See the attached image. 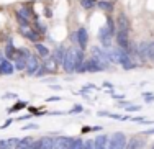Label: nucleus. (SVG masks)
<instances>
[{
  "instance_id": "nucleus-1",
  "label": "nucleus",
  "mask_w": 154,
  "mask_h": 149,
  "mask_svg": "<svg viewBox=\"0 0 154 149\" xmlns=\"http://www.w3.org/2000/svg\"><path fill=\"white\" fill-rule=\"evenodd\" d=\"M115 38H116V46L122 49L130 51L131 43H130V30H131V23L130 18L126 17V13H120L116 17V23H115Z\"/></svg>"
},
{
  "instance_id": "nucleus-2",
  "label": "nucleus",
  "mask_w": 154,
  "mask_h": 149,
  "mask_svg": "<svg viewBox=\"0 0 154 149\" xmlns=\"http://www.w3.org/2000/svg\"><path fill=\"white\" fill-rule=\"evenodd\" d=\"M108 59L112 61V62H116V64H120L123 69H126V71H130V69H134L136 67V64L133 62V59H131V54H130V51H126V49H122V48H112L108 51Z\"/></svg>"
},
{
  "instance_id": "nucleus-3",
  "label": "nucleus",
  "mask_w": 154,
  "mask_h": 149,
  "mask_svg": "<svg viewBox=\"0 0 154 149\" xmlns=\"http://www.w3.org/2000/svg\"><path fill=\"white\" fill-rule=\"evenodd\" d=\"M115 21H113L112 17H107V25H103V26L98 30V39H100V43L103 44V48H110V44H112V39L113 36H115Z\"/></svg>"
},
{
  "instance_id": "nucleus-4",
  "label": "nucleus",
  "mask_w": 154,
  "mask_h": 149,
  "mask_svg": "<svg viewBox=\"0 0 154 149\" xmlns=\"http://www.w3.org/2000/svg\"><path fill=\"white\" fill-rule=\"evenodd\" d=\"M75 57H77V48H69L66 51V56H64V61H62V69L64 72L67 74H72L75 72Z\"/></svg>"
},
{
  "instance_id": "nucleus-5",
  "label": "nucleus",
  "mask_w": 154,
  "mask_h": 149,
  "mask_svg": "<svg viewBox=\"0 0 154 149\" xmlns=\"http://www.w3.org/2000/svg\"><path fill=\"white\" fill-rule=\"evenodd\" d=\"M90 53H92V54H90V59H94L102 69H107V67L110 66V62H112V61L108 59V54L105 53V51L102 49V48H98V46H94V48L90 49Z\"/></svg>"
},
{
  "instance_id": "nucleus-6",
  "label": "nucleus",
  "mask_w": 154,
  "mask_h": 149,
  "mask_svg": "<svg viewBox=\"0 0 154 149\" xmlns=\"http://www.w3.org/2000/svg\"><path fill=\"white\" fill-rule=\"evenodd\" d=\"M126 136L122 131H116L112 138H108V149H126Z\"/></svg>"
},
{
  "instance_id": "nucleus-7",
  "label": "nucleus",
  "mask_w": 154,
  "mask_h": 149,
  "mask_svg": "<svg viewBox=\"0 0 154 149\" xmlns=\"http://www.w3.org/2000/svg\"><path fill=\"white\" fill-rule=\"evenodd\" d=\"M77 46H79V49L85 51L87 49V44H89V33H87V30L84 26H80L79 30L75 31V36H74Z\"/></svg>"
},
{
  "instance_id": "nucleus-8",
  "label": "nucleus",
  "mask_w": 154,
  "mask_h": 149,
  "mask_svg": "<svg viewBox=\"0 0 154 149\" xmlns=\"http://www.w3.org/2000/svg\"><path fill=\"white\" fill-rule=\"evenodd\" d=\"M41 67V64H39L38 61V56L36 54H30V56L26 57V74L30 75H36V72H38V69Z\"/></svg>"
},
{
  "instance_id": "nucleus-9",
  "label": "nucleus",
  "mask_w": 154,
  "mask_h": 149,
  "mask_svg": "<svg viewBox=\"0 0 154 149\" xmlns=\"http://www.w3.org/2000/svg\"><path fill=\"white\" fill-rule=\"evenodd\" d=\"M15 72V66L12 61L7 59L5 56H0V75H12Z\"/></svg>"
},
{
  "instance_id": "nucleus-10",
  "label": "nucleus",
  "mask_w": 154,
  "mask_h": 149,
  "mask_svg": "<svg viewBox=\"0 0 154 149\" xmlns=\"http://www.w3.org/2000/svg\"><path fill=\"white\" fill-rule=\"evenodd\" d=\"M20 35L25 36V38H26L28 41H31V43H38L39 41V35L35 31V28H30V25H28V26H20Z\"/></svg>"
},
{
  "instance_id": "nucleus-11",
  "label": "nucleus",
  "mask_w": 154,
  "mask_h": 149,
  "mask_svg": "<svg viewBox=\"0 0 154 149\" xmlns=\"http://www.w3.org/2000/svg\"><path fill=\"white\" fill-rule=\"evenodd\" d=\"M94 147L95 149H108V136L107 134H98L94 139Z\"/></svg>"
},
{
  "instance_id": "nucleus-12",
  "label": "nucleus",
  "mask_w": 154,
  "mask_h": 149,
  "mask_svg": "<svg viewBox=\"0 0 154 149\" xmlns=\"http://www.w3.org/2000/svg\"><path fill=\"white\" fill-rule=\"evenodd\" d=\"M102 71H103V69L98 66L94 59L84 61V72H92V74H94V72H102Z\"/></svg>"
},
{
  "instance_id": "nucleus-13",
  "label": "nucleus",
  "mask_w": 154,
  "mask_h": 149,
  "mask_svg": "<svg viewBox=\"0 0 154 149\" xmlns=\"http://www.w3.org/2000/svg\"><path fill=\"white\" fill-rule=\"evenodd\" d=\"M36 141L33 138H23V139H18L15 149H33Z\"/></svg>"
},
{
  "instance_id": "nucleus-14",
  "label": "nucleus",
  "mask_w": 154,
  "mask_h": 149,
  "mask_svg": "<svg viewBox=\"0 0 154 149\" xmlns=\"http://www.w3.org/2000/svg\"><path fill=\"white\" fill-rule=\"evenodd\" d=\"M66 51H67V49H66L62 44H59L56 49H54V53L51 54V56L54 57V61H56L57 64H62V61H64V56H66Z\"/></svg>"
},
{
  "instance_id": "nucleus-15",
  "label": "nucleus",
  "mask_w": 154,
  "mask_h": 149,
  "mask_svg": "<svg viewBox=\"0 0 154 149\" xmlns=\"http://www.w3.org/2000/svg\"><path fill=\"white\" fill-rule=\"evenodd\" d=\"M97 5L100 7L103 12H107V13H112L113 8H115V2H113V0H98Z\"/></svg>"
},
{
  "instance_id": "nucleus-16",
  "label": "nucleus",
  "mask_w": 154,
  "mask_h": 149,
  "mask_svg": "<svg viewBox=\"0 0 154 149\" xmlns=\"http://www.w3.org/2000/svg\"><path fill=\"white\" fill-rule=\"evenodd\" d=\"M54 139H56V138L43 136L41 139H39V146H41V149H54Z\"/></svg>"
},
{
  "instance_id": "nucleus-17",
  "label": "nucleus",
  "mask_w": 154,
  "mask_h": 149,
  "mask_svg": "<svg viewBox=\"0 0 154 149\" xmlns=\"http://www.w3.org/2000/svg\"><path fill=\"white\" fill-rule=\"evenodd\" d=\"M18 143L17 138H10V139H0V149H15Z\"/></svg>"
},
{
  "instance_id": "nucleus-18",
  "label": "nucleus",
  "mask_w": 154,
  "mask_h": 149,
  "mask_svg": "<svg viewBox=\"0 0 154 149\" xmlns=\"http://www.w3.org/2000/svg\"><path fill=\"white\" fill-rule=\"evenodd\" d=\"M35 48H36V53H38L39 57H43V59H46V57H49V49L46 48L45 44H41V43H35Z\"/></svg>"
},
{
  "instance_id": "nucleus-19",
  "label": "nucleus",
  "mask_w": 154,
  "mask_h": 149,
  "mask_svg": "<svg viewBox=\"0 0 154 149\" xmlns=\"http://www.w3.org/2000/svg\"><path fill=\"white\" fill-rule=\"evenodd\" d=\"M17 51H18V48H15V46H13V43L10 41L8 44H7V48H5V57L7 59H15L17 57Z\"/></svg>"
},
{
  "instance_id": "nucleus-20",
  "label": "nucleus",
  "mask_w": 154,
  "mask_h": 149,
  "mask_svg": "<svg viewBox=\"0 0 154 149\" xmlns=\"http://www.w3.org/2000/svg\"><path fill=\"white\" fill-rule=\"evenodd\" d=\"M28 107V103L25 100H20V102H17L13 107H10L8 108V113H15V111H20V110H23V108H26Z\"/></svg>"
},
{
  "instance_id": "nucleus-21",
  "label": "nucleus",
  "mask_w": 154,
  "mask_h": 149,
  "mask_svg": "<svg viewBox=\"0 0 154 149\" xmlns=\"http://www.w3.org/2000/svg\"><path fill=\"white\" fill-rule=\"evenodd\" d=\"M98 3V0H80V7L85 10H90V8H95Z\"/></svg>"
},
{
  "instance_id": "nucleus-22",
  "label": "nucleus",
  "mask_w": 154,
  "mask_h": 149,
  "mask_svg": "<svg viewBox=\"0 0 154 149\" xmlns=\"http://www.w3.org/2000/svg\"><path fill=\"white\" fill-rule=\"evenodd\" d=\"M148 59L154 61V41H148Z\"/></svg>"
},
{
  "instance_id": "nucleus-23",
  "label": "nucleus",
  "mask_w": 154,
  "mask_h": 149,
  "mask_svg": "<svg viewBox=\"0 0 154 149\" xmlns=\"http://www.w3.org/2000/svg\"><path fill=\"white\" fill-rule=\"evenodd\" d=\"M100 129H102V126H90V128H89V126H84L82 133H87V131H100Z\"/></svg>"
},
{
  "instance_id": "nucleus-24",
  "label": "nucleus",
  "mask_w": 154,
  "mask_h": 149,
  "mask_svg": "<svg viewBox=\"0 0 154 149\" xmlns=\"http://www.w3.org/2000/svg\"><path fill=\"white\" fill-rule=\"evenodd\" d=\"M125 108H126L128 113H131V111H139V110H141V107H139V105H128V107H125Z\"/></svg>"
},
{
  "instance_id": "nucleus-25",
  "label": "nucleus",
  "mask_w": 154,
  "mask_h": 149,
  "mask_svg": "<svg viewBox=\"0 0 154 149\" xmlns=\"http://www.w3.org/2000/svg\"><path fill=\"white\" fill-rule=\"evenodd\" d=\"M82 149H95V147H94V141H92V139L84 141V146H82Z\"/></svg>"
},
{
  "instance_id": "nucleus-26",
  "label": "nucleus",
  "mask_w": 154,
  "mask_h": 149,
  "mask_svg": "<svg viewBox=\"0 0 154 149\" xmlns=\"http://www.w3.org/2000/svg\"><path fill=\"white\" fill-rule=\"evenodd\" d=\"M82 110H84V107H82V105H74V108L71 110V113H80Z\"/></svg>"
},
{
  "instance_id": "nucleus-27",
  "label": "nucleus",
  "mask_w": 154,
  "mask_h": 149,
  "mask_svg": "<svg viewBox=\"0 0 154 149\" xmlns=\"http://www.w3.org/2000/svg\"><path fill=\"white\" fill-rule=\"evenodd\" d=\"M149 93H151V92L143 93V95H144V100H146V102H154V95H149Z\"/></svg>"
},
{
  "instance_id": "nucleus-28",
  "label": "nucleus",
  "mask_w": 154,
  "mask_h": 149,
  "mask_svg": "<svg viewBox=\"0 0 154 149\" xmlns=\"http://www.w3.org/2000/svg\"><path fill=\"white\" fill-rule=\"evenodd\" d=\"M36 128H38V125H26L23 129H36Z\"/></svg>"
},
{
  "instance_id": "nucleus-29",
  "label": "nucleus",
  "mask_w": 154,
  "mask_h": 149,
  "mask_svg": "<svg viewBox=\"0 0 154 149\" xmlns=\"http://www.w3.org/2000/svg\"><path fill=\"white\" fill-rule=\"evenodd\" d=\"M56 100H61V97H49L48 102H56Z\"/></svg>"
},
{
  "instance_id": "nucleus-30",
  "label": "nucleus",
  "mask_w": 154,
  "mask_h": 149,
  "mask_svg": "<svg viewBox=\"0 0 154 149\" xmlns=\"http://www.w3.org/2000/svg\"><path fill=\"white\" fill-rule=\"evenodd\" d=\"M10 125H12V120H8V121H5V123H3V125H2V128H7V126H10Z\"/></svg>"
},
{
  "instance_id": "nucleus-31",
  "label": "nucleus",
  "mask_w": 154,
  "mask_h": 149,
  "mask_svg": "<svg viewBox=\"0 0 154 149\" xmlns=\"http://www.w3.org/2000/svg\"><path fill=\"white\" fill-rule=\"evenodd\" d=\"M112 97L113 99H123V95H118V93H113V92H112Z\"/></svg>"
},
{
  "instance_id": "nucleus-32",
  "label": "nucleus",
  "mask_w": 154,
  "mask_h": 149,
  "mask_svg": "<svg viewBox=\"0 0 154 149\" xmlns=\"http://www.w3.org/2000/svg\"><path fill=\"white\" fill-rule=\"evenodd\" d=\"M33 149H41V146H39V141H38V143H35V146H33Z\"/></svg>"
},
{
  "instance_id": "nucleus-33",
  "label": "nucleus",
  "mask_w": 154,
  "mask_h": 149,
  "mask_svg": "<svg viewBox=\"0 0 154 149\" xmlns=\"http://www.w3.org/2000/svg\"><path fill=\"white\" fill-rule=\"evenodd\" d=\"M144 134H154V129H148V131H144Z\"/></svg>"
},
{
  "instance_id": "nucleus-34",
  "label": "nucleus",
  "mask_w": 154,
  "mask_h": 149,
  "mask_svg": "<svg viewBox=\"0 0 154 149\" xmlns=\"http://www.w3.org/2000/svg\"><path fill=\"white\" fill-rule=\"evenodd\" d=\"M152 149H154V147H152Z\"/></svg>"
}]
</instances>
